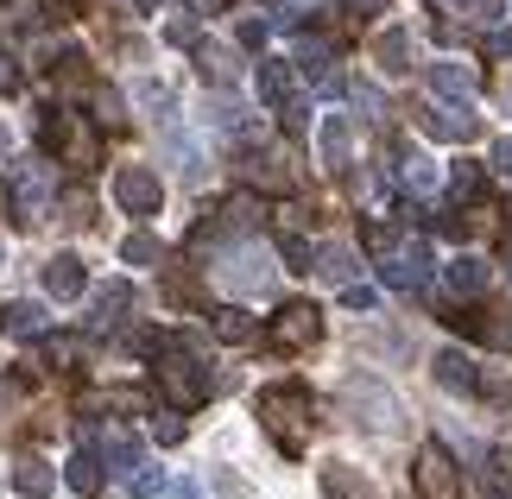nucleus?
I'll return each instance as SVG.
<instances>
[{"label": "nucleus", "mask_w": 512, "mask_h": 499, "mask_svg": "<svg viewBox=\"0 0 512 499\" xmlns=\"http://www.w3.org/2000/svg\"><path fill=\"white\" fill-rule=\"evenodd\" d=\"M165 247L159 241H152V234L140 228V234H127V241H121V259H127V266H152V259H159Z\"/></svg>", "instance_id": "nucleus-28"}, {"label": "nucleus", "mask_w": 512, "mask_h": 499, "mask_svg": "<svg viewBox=\"0 0 512 499\" xmlns=\"http://www.w3.org/2000/svg\"><path fill=\"white\" fill-rule=\"evenodd\" d=\"M127 493H133V499H152V493H165V474L140 462V468H133V474H127Z\"/></svg>", "instance_id": "nucleus-35"}, {"label": "nucleus", "mask_w": 512, "mask_h": 499, "mask_svg": "<svg viewBox=\"0 0 512 499\" xmlns=\"http://www.w3.org/2000/svg\"><path fill=\"white\" fill-rule=\"evenodd\" d=\"M159 392L171 398L177 411H196V405L209 398V367L196 361L190 342H165V348H159Z\"/></svg>", "instance_id": "nucleus-3"}, {"label": "nucleus", "mask_w": 512, "mask_h": 499, "mask_svg": "<svg viewBox=\"0 0 512 499\" xmlns=\"http://www.w3.org/2000/svg\"><path fill=\"white\" fill-rule=\"evenodd\" d=\"M449 291L456 297H481L487 291V259H475V253H462V259H449Z\"/></svg>", "instance_id": "nucleus-21"}, {"label": "nucleus", "mask_w": 512, "mask_h": 499, "mask_svg": "<svg viewBox=\"0 0 512 499\" xmlns=\"http://www.w3.org/2000/svg\"><path fill=\"white\" fill-rule=\"evenodd\" d=\"M83 285H89V272H83V259H76V253H57V259H45V291L57 297V304L83 297Z\"/></svg>", "instance_id": "nucleus-11"}, {"label": "nucleus", "mask_w": 512, "mask_h": 499, "mask_svg": "<svg viewBox=\"0 0 512 499\" xmlns=\"http://www.w3.org/2000/svg\"><path fill=\"white\" fill-rule=\"evenodd\" d=\"M348 7H354V13H361V19H367V13H386V7H392V0H348Z\"/></svg>", "instance_id": "nucleus-44"}, {"label": "nucleus", "mask_w": 512, "mask_h": 499, "mask_svg": "<svg viewBox=\"0 0 512 499\" xmlns=\"http://www.w3.org/2000/svg\"><path fill=\"white\" fill-rule=\"evenodd\" d=\"M424 133H437V139H475L481 133V114H468V102H456V108H424Z\"/></svg>", "instance_id": "nucleus-12"}, {"label": "nucleus", "mask_w": 512, "mask_h": 499, "mask_svg": "<svg viewBox=\"0 0 512 499\" xmlns=\"http://www.w3.org/2000/svg\"><path fill=\"white\" fill-rule=\"evenodd\" d=\"M342 304L348 310H373V304H380V291H373V285H342Z\"/></svg>", "instance_id": "nucleus-37"}, {"label": "nucleus", "mask_w": 512, "mask_h": 499, "mask_svg": "<svg viewBox=\"0 0 512 499\" xmlns=\"http://www.w3.org/2000/svg\"><path fill=\"white\" fill-rule=\"evenodd\" d=\"M241 45H247V51L266 45V26H260V19H247V26H241Z\"/></svg>", "instance_id": "nucleus-41"}, {"label": "nucleus", "mask_w": 512, "mask_h": 499, "mask_svg": "<svg viewBox=\"0 0 512 499\" xmlns=\"http://www.w3.org/2000/svg\"><path fill=\"white\" fill-rule=\"evenodd\" d=\"M437 386H449V392H481V367L468 361L462 348H443L437 354Z\"/></svg>", "instance_id": "nucleus-16"}, {"label": "nucleus", "mask_w": 512, "mask_h": 499, "mask_svg": "<svg viewBox=\"0 0 512 499\" xmlns=\"http://www.w3.org/2000/svg\"><path fill=\"white\" fill-rule=\"evenodd\" d=\"M260 424L272 430V443H279L285 455H298V449H304V424H310V392L298 386V379L266 386V392H260Z\"/></svg>", "instance_id": "nucleus-1"}, {"label": "nucleus", "mask_w": 512, "mask_h": 499, "mask_svg": "<svg viewBox=\"0 0 512 499\" xmlns=\"http://www.w3.org/2000/svg\"><path fill=\"white\" fill-rule=\"evenodd\" d=\"M411 474H418V493L424 499H462V468H456V455H449L443 443H424Z\"/></svg>", "instance_id": "nucleus-5"}, {"label": "nucleus", "mask_w": 512, "mask_h": 499, "mask_svg": "<svg viewBox=\"0 0 512 499\" xmlns=\"http://www.w3.org/2000/svg\"><path fill=\"white\" fill-rule=\"evenodd\" d=\"M38 146H45L57 165H70V171H95V158H102L95 133L76 121V114H64V108H45V114H38Z\"/></svg>", "instance_id": "nucleus-2"}, {"label": "nucleus", "mask_w": 512, "mask_h": 499, "mask_svg": "<svg viewBox=\"0 0 512 499\" xmlns=\"http://www.w3.org/2000/svg\"><path fill=\"white\" fill-rule=\"evenodd\" d=\"M354 102H361L367 114H380V89H373V83H361V89H354Z\"/></svg>", "instance_id": "nucleus-43"}, {"label": "nucleus", "mask_w": 512, "mask_h": 499, "mask_svg": "<svg viewBox=\"0 0 512 499\" xmlns=\"http://www.w3.org/2000/svg\"><path fill=\"white\" fill-rule=\"evenodd\" d=\"M481 335H487V342H494V348H512V323H487Z\"/></svg>", "instance_id": "nucleus-42"}, {"label": "nucleus", "mask_w": 512, "mask_h": 499, "mask_svg": "<svg viewBox=\"0 0 512 499\" xmlns=\"http://www.w3.org/2000/svg\"><path fill=\"white\" fill-rule=\"evenodd\" d=\"M95 455H102V468H108V474H121V481H127L133 468H140V443H133L127 430H114V436H102V449H95Z\"/></svg>", "instance_id": "nucleus-23"}, {"label": "nucleus", "mask_w": 512, "mask_h": 499, "mask_svg": "<svg viewBox=\"0 0 512 499\" xmlns=\"http://www.w3.org/2000/svg\"><path fill=\"white\" fill-rule=\"evenodd\" d=\"M165 38H171V45H196V19H190V13H177L171 26H165Z\"/></svg>", "instance_id": "nucleus-38"}, {"label": "nucleus", "mask_w": 512, "mask_h": 499, "mask_svg": "<svg viewBox=\"0 0 512 499\" xmlns=\"http://www.w3.org/2000/svg\"><path fill=\"white\" fill-rule=\"evenodd\" d=\"M7 329L32 342V335H45V310H38V304H13V310H7Z\"/></svg>", "instance_id": "nucleus-29"}, {"label": "nucleus", "mask_w": 512, "mask_h": 499, "mask_svg": "<svg viewBox=\"0 0 512 499\" xmlns=\"http://www.w3.org/2000/svg\"><path fill=\"white\" fill-rule=\"evenodd\" d=\"M342 398H348L354 424H367V430H392V424H399V398H392L373 373H354L342 386Z\"/></svg>", "instance_id": "nucleus-4"}, {"label": "nucleus", "mask_w": 512, "mask_h": 499, "mask_svg": "<svg viewBox=\"0 0 512 499\" xmlns=\"http://www.w3.org/2000/svg\"><path fill=\"white\" fill-rule=\"evenodd\" d=\"M209 323H215V335H222V342H234V348H247L253 335H260V323H253V316H247L241 304H222V310H209Z\"/></svg>", "instance_id": "nucleus-20"}, {"label": "nucleus", "mask_w": 512, "mask_h": 499, "mask_svg": "<svg viewBox=\"0 0 512 499\" xmlns=\"http://www.w3.org/2000/svg\"><path fill=\"white\" fill-rule=\"evenodd\" d=\"M323 165L329 171H348V152H354V133H348V114H329V121H323Z\"/></svg>", "instance_id": "nucleus-19"}, {"label": "nucleus", "mask_w": 512, "mask_h": 499, "mask_svg": "<svg viewBox=\"0 0 512 499\" xmlns=\"http://www.w3.org/2000/svg\"><path fill=\"white\" fill-rule=\"evenodd\" d=\"M449 190H456L462 203H475V196H481V165H468V158H462V165L449 171Z\"/></svg>", "instance_id": "nucleus-33"}, {"label": "nucleus", "mask_w": 512, "mask_h": 499, "mask_svg": "<svg viewBox=\"0 0 512 499\" xmlns=\"http://www.w3.org/2000/svg\"><path fill=\"white\" fill-rule=\"evenodd\" d=\"M140 7H159V0H140Z\"/></svg>", "instance_id": "nucleus-46"}, {"label": "nucleus", "mask_w": 512, "mask_h": 499, "mask_svg": "<svg viewBox=\"0 0 512 499\" xmlns=\"http://www.w3.org/2000/svg\"><path fill=\"white\" fill-rule=\"evenodd\" d=\"M45 203H51V171L45 165H19L13 171V209H19V222L45 215Z\"/></svg>", "instance_id": "nucleus-9"}, {"label": "nucleus", "mask_w": 512, "mask_h": 499, "mask_svg": "<svg viewBox=\"0 0 512 499\" xmlns=\"http://www.w3.org/2000/svg\"><path fill=\"white\" fill-rule=\"evenodd\" d=\"M38 342H45V361H51V367H70L76 354H83V342H76V335H38Z\"/></svg>", "instance_id": "nucleus-31"}, {"label": "nucleus", "mask_w": 512, "mask_h": 499, "mask_svg": "<svg viewBox=\"0 0 512 499\" xmlns=\"http://www.w3.org/2000/svg\"><path fill=\"white\" fill-rule=\"evenodd\" d=\"M215 278H222L228 291H266V285H272V259L253 247V241H241V247L222 259V266H215Z\"/></svg>", "instance_id": "nucleus-7"}, {"label": "nucleus", "mask_w": 512, "mask_h": 499, "mask_svg": "<svg viewBox=\"0 0 512 499\" xmlns=\"http://www.w3.org/2000/svg\"><path fill=\"white\" fill-rule=\"evenodd\" d=\"M475 64H456V57H443V64H430V89L437 95H449V102H468V95H475Z\"/></svg>", "instance_id": "nucleus-14"}, {"label": "nucleus", "mask_w": 512, "mask_h": 499, "mask_svg": "<svg viewBox=\"0 0 512 499\" xmlns=\"http://www.w3.org/2000/svg\"><path fill=\"white\" fill-rule=\"evenodd\" d=\"M95 121H102V127L121 121V95H114V89H95Z\"/></svg>", "instance_id": "nucleus-36"}, {"label": "nucleus", "mask_w": 512, "mask_h": 499, "mask_svg": "<svg viewBox=\"0 0 512 499\" xmlns=\"http://www.w3.org/2000/svg\"><path fill=\"white\" fill-rule=\"evenodd\" d=\"M241 177H247V184H260V190H291V171H285L272 152H247Z\"/></svg>", "instance_id": "nucleus-24"}, {"label": "nucleus", "mask_w": 512, "mask_h": 499, "mask_svg": "<svg viewBox=\"0 0 512 499\" xmlns=\"http://www.w3.org/2000/svg\"><path fill=\"white\" fill-rule=\"evenodd\" d=\"M494 171L512 184V139H494Z\"/></svg>", "instance_id": "nucleus-39"}, {"label": "nucleus", "mask_w": 512, "mask_h": 499, "mask_svg": "<svg viewBox=\"0 0 512 499\" xmlns=\"http://www.w3.org/2000/svg\"><path fill=\"white\" fill-rule=\"evenodd\" d=\"M310 272L336 278V285H354V272H361V266H354V253H348V247H323V253H317V266H310Z\"/></svg>", "instance_id": "nucleus-25"}, {"label": "nucleus", "mask_w": 512, "mask_h": 499, "mask_svg": "<svg viewBox=\"0 0 512 499\" xmlns=\"http://www.w3.org/2000/svg\"><path fill=\"white\" fill-rule=\"evenodd\" d=\"M487 51H494V57H512V32L494 26V32H487Z\"/></svg>", "instance_id": "nucleus-40"}, {"label": "nucleus", "mask_w": 512, "mask_h": 499, "mask_svg": "<svg viewBox=\"0 0 512 499\" xmlns=\"http://www.w3.org/2000/svg\"><path fill=\"white\" fill-rule=\"evenodd\" d=\"M0 259H7V247H0Z\"/></svg>", "instance_id": "nucleus-47"}, {"label": "nucleus", "mask_w": 512, "mask_h": 499, "mask_svg": "<svg viewBox=\"0 0 512 499\" xmlns=\"http://www.w3.org/2000/svg\"><path fill=\"white\" fill-rule=\"evenodd\" d=\"M152 443H165V449H171V443H184V411H177V405L152 417Z\"/></svg>", "instance_id": "nucleus-30"}, {"label": "nucleus", "mask_w": 512, "mask_h": 499, "mask_svg": "<svg viewBox=\"0 0 512 499\" xmlns=\"http://www.w3.org/2000/svg\"><path fill=\"white\" fill-rule=\"evenodd\" d=\"M272 342H279L285 354L317 348V342H323V310H317V304H285L279 316H272Z\"/></svg>", "instance_id": "nucleus-6"}, {"label": "nucleus", "mask_w": 512, "mask_h": 499, "mask_svg": "<svg viewBox=\"0 0 512 499\" xmlns=\"http://www.w3.org/2000/svg\"><path fill=\"white\" fill-rule=\"evenodd\" d=\"M171 499H203V487H196V481H177V487H171Z\"/></svg>", "instance_id": "nucleus-45"}, {"label": "nucleus", "mask_w": 512, "mask_h": 499, "mask_svg": "<svg viewBox=\"0 0 512 499\" xmlns=\"http://www.w3.org/2000/svg\"><path fill=\"white\" fill-rule=\"evenodd\" d=\"M127 310H133V285H102L89 297V329H114V323H127Z\"/></svg>", "instance_id": "nucleus-13"}, {"label": "nucleus", "mask_w": 512, "mask_h": 499, "mask_svg": "<svg viewBox=\"0 0 512 499\" xmlns=\"http://www.w3.org/2000/svg\"><path fill=\"white\" fill-rule=\"evenodd\" d=\"M253 83H260V102H266V108H285V102H291V64H279V57H260Z\"/></svg>", "instance_id": "nucleus-18"}, {"label": "nucleus", "mask_w": 512, "mask_h": 499, "mask_svg": "<svg viewBox=\"0 0 512 499\" xmlns=\"http://www.w3.org/2000/svg\"><path fill=\"white\" fill-rule=\"evenodd\" d=\"M424 272H430V253H424L418 241H411V247H399V253H386V259H380V278H386V285H392V291H418V285H424Z\"/></svg>", "instance_id": "nucleus-10"}, {"label": "nucleus", "mask_w": 512, "mask_h": 499, "mask_svg": "<svg viewBox=\"0 0 512 499\" xmlns=\"http://www.w3.org/2000/svg\"><path fill=\"white\" fill-rule=\"evenodd\" d=\"M279 253H285V266H291V272H310V259H317L304 234H279Z\"/></svg>", "instance_id": "nucleus-34"}, {"label": "nucleus", "mask_w": 512, "mask_h": 499, "mask_svg": "<svg viewBox=\"0 0 512 499\" xmlns=\"http://www.w3.org/2000/svg\"><path fill=\"white\" fill-rule=\"evenodd\" d=\"M399 177H405V190H418V196H424L430 184H437V171H430V158H418V152H411L405 165H399Z\"/></svg>", "instance_id": "nucleus-32"}, {"label": "nucleus", "mask_w": 512, "mask_h": 499, "mask_svg": "<svg viewBox=\"0 0 512 499\" xmlns=\"http://www.w3.org/2000/svg\"><path fill=\"white\" fill-rule=\"evenodd\" d=\"M64 481H70L76 493H83V499H95V493L108 487V474H102V455H95V449H76V455H70V468H64Z\"/></svg>", "instance_id": "nucleus-17"}, {"label": "nucleus", "mask_w": 512, "mask_h": 499, "mask_svg": "<svg viewBox=\"0 0 512 499\" xmlns=\"http://www.w3.org/2000/svg\"><path fill=\"white\" fill-rule=\"evenodd\" d=\"M13 487L26 493V499H45V493L57 487V474H51V462H45V455H19V468H13Z\"/></svg>", "instance_id": "nucleus-22"}, {"label": "nucleus", "mask_w": 512, "mask_h": 499, "mask_svg": "<svg viewBox=\"0 0 512 499\" xmlns=\"http://www.w3.org/2000/svg\"><path fill=\"white\" fill-rule=\"evenodd\" d=\"M373 64H380L386 76H405L411 70V32L405 26H386L380 38H373Z\"/></svg>", "instance_id": "nucleus-15"}, {"label": "nucleus", "mask_w": 512, "mask_h": 499, "mask_svg": "<svg viewBox=\"0 0 512 499\" xmlns=\"http://www.w3.org/2000/svg\"><path fill=\"white\" fill-rule=\"evenodd\" d=\"M196 70H203L209 83H228V76H234V57L222 45H196Z\"/></svg>", "instance_id": "nucleus-27"}, {"label": "nucleus", "mask_w": 512, "mask_h": 499, "mask_svg": "<svg viewBox=\"0 0 512 499\" xmlns=\"http://www.w3.org/2000/svg\"><path fill=\"white\" fill-rule=\"evenodd\" d=\"M114 203H121L127 215H159V203H165V184H159V171H146V165H127L121 177H114Z\"/></svg>", "instance_id": "nucleus-8"}, {"label": "nucleus", "mask_w": 512, "mask_h": 499, "mask_svg": "<svg viewBox=\"0 0 512 499\" xmlns=\"http://www.w3.org/2000/svg\"><path fill=\"white\" fill-rule=\"evenodd\" d=\"M323 493H336V499H367V481L336 462V468H323Z\"/></svg>", "instance_id": "nucleus-26"}]
</instances>
